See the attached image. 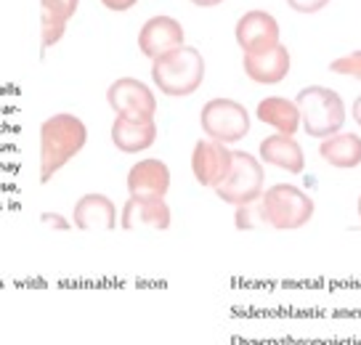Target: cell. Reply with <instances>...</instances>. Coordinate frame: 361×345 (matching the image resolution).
Masks as SVG:
<instances>
[{
  "label": "cell",
  "mask_w": 361,
  "mask_h": 345,
  "mask_svg": "<svg viewBox=\"0 0 361 345\" xmlns=\"http://www.w3.org/2000/svg\"><path fill=\"white\" fill-rule=\"evenodd\" d=\"M242 67L252 83L258 85H276L290 75V51L282 43L260 51V54H245L242 56Z\"/></svg>",
  "instance_id": "cell-12"
},
{
  "label": "cell",
  "mask_w": 361,
  "mask_h": 345,
  "mask_svg": "<svg viewBox=\"0 0 361 345\" xmlns=\"http://www.w3.org/2000/svg\"><path fill=\"white\" fill-rule=\"evenodd\" d=\"M231 165H234V155L226 149L224 144L218 141H210V138H200L194 144V155H192V173L197 183H202L207 189H218L228 173H231Z\"/></svg>",
  "instance_id": "cell-8"
},
{
  "label": "cell",
  "mask_w": 361,
  "mask_h": 345,
  "mask_svg": "<svg viewBox=\"0 0 361 345\" xmlns=\"http://www.w3.org/2000/svg\"><path fill=\"white\" fill-rule=\"evenodd\" d=\"M231 155H234L231 173L215 189V197L224 200L226 205L245 207V205L258 202L263 194V165H260V159H255L247 152H231Z\"/></svg>",
  "instance_id": "cell-6"
},
{
  "label": "cell",
  "mask_w": 361,
  "mask_h": 345,
  "mask_svg": "<svg viewBox=\"0 0 361 345\" xmlns=\"http://www.w3.org/2000/svg\"><path fill=\"white\" fill-rule=\"evenodd\" d=\"M194 6H200V8H213V6H221L224 0H189Z\"/></svg>",
  "instance_id": "cell-26"
},
{
  "label": "cell",
  "mask_w": 361,
  "mask_h": 345,
  "mask_svg": "<svg viewBox=\"0 0 361 345\" xmlns=\"http://www.w3.org/2000/svg\"><path fill=\"white\" fill-rule=\"evenodd\" d=\"M170 189V167L162 159H138L128 170V191L133 200H165Z\"/></svg>",
  "instance_id": "cell-10"
},
{
  "label": "cell",
  "mask_w": 361,
  "mask_h": 345,
  "mask_svg": "<svg viewBox=\"0 0 361 345\" xmlns=\"http://www.w3.org/2000/svg\"><path fill=\"white\" fill-rule=\"evenodd\" d=\"M359 218H361V197H359Z\"/></svg>",
  "instance_id": "cell-27"
},
{
  "label": "cell",
  "mask_w": 361,
  "mask_h": 345,
  "mask_svg": "<svg viewBox=\"0 0 361 345\" xmlns=\"http://www.w3.org/2000/svg\"><path fill=\"white\" fill-rule=\"evenodd\" d=\"M72 223L80 231H112L117 226V207L104 194H85L75 205Z\"/></svg>",
  "instance_id": "cell-13"
},
{
  "label": "cell",
  "mask_w": 361,
  "mask_h": 345,
  "mask_svg": "<svg viewBox=\"0 0 361 345\" xmlns=\"http://www.w3.org/2000/svg\"><path fill=\"white\" fill-rule=\"evenodd\" d=\"M64 32H67V24L48 16V13H40V45H43V51L54 48L64 37Z\"/></svg>",
  "instance_id": "cell-19"
},
{
  "label": "cell",
  "mask_w": 361,
  "mask_h": 345,
  "mask_svg": "<svg viewBox=\"0 0 361 345\" xmlns=\"http://www.w3.org/2000/svg\"><path fill=\"white\" fill-rule=\"evenodd\" d=\"M258 120L263 125H271L276 133L295 135L300 128V111L295 107V101L282 96H266L258 104Z\"/></svg>",
  "instance_id": "cell-17"
},
{
  "label": "cell",
  "mask_w": 361,
  "mask_h": 345,
  "mask_svg": "<svg viewBox=\"0 0 361 345\" xmlns=\"http://www.w3.org/2000/svg\"><path fill=\"white\" fill-rule=\"evenodd\" d=\"M202 133L218 144H237L250 133L247 109L234 99H213L200 111Z\"/></svg>",
  "instance_id": "cell-5"
},
{
  "label": "cell",
  "mask_w": 361,
  "mask_h": 345,
  "mask_svg": "<svg viewBox=\"0 0 361 345\" xmlns=\"http://www.w3.org/2000/svg\"><path fill=\"white\" fill-rule=\"evenodd\" d=\"M287 6L298 13H316L329 6V0H287Z\"/></svg>",
  "instance_id": "cell-22"
},
{
  "label": "cell",
  "mask_w": 361,
  "mask_h": 345,
  "mask_svg": "<svg viewBox=\"0 0 361 345\" xmlns=\"http://www.w3.org/2000/svg\"><path fill=\"white\" fill-rule=\"evenodd\" d=\"M350 114H353V120H356V125L361 128V96L356 101H353V107H350Z\"/></svg>",
  "instance_id": "cell-25"
},
{
  "label": "cell",
  "mask_w": 361,
  "mask_h": 345,
  "mask_svg": "<svg viewBox=\"0 0 361 345\" xmlns=\"http://www.w3.org/2000/svg\"><path fill=\"white\" fill-rule=\"evenodd\" d=\"M40 6H43V13L67 24L75 16V11H78L80 0H40Z\"/></svg>",
  "instance_id": "cell-21"
},
{
  "label": "cell",
  "mask_w": 361,
  "mask_h": 345,
  "mask_svg": "<svg viewBox=\"0 0 361 345\" xmlns=\"http://www.w3.org/2000/svg\"><path fill=\"white\" fill-rule=\"evenodd\" d=\"M85 144H88V128L75 114L59 111L43 120L40 125V183H48L54 178L69 159H75L85 149Z\"/></svg>",
  "instance_id": "cell-1"
},
{
  "label": "cell",
  "mask_w": 361,
  "mask_h": 345,
  "mask_svg": "<svg viewBox=\"0 0 361 345\" xmlns=\"http://www.w3.org/2000/svg\"><path fill=\"white\" fill-rule=\"evenodd\" d=\"M295 107L300 111V125L305 133L314 138H329L338 135L345 125V104L332 88L324 85H308L298 93Z\"/></svg>",
  "instance_id": "cell-3"
},
{
  "label": "cell",
  "mask_w": 361,
  "mask_h": 345,
  "mask_svg": "<svg viewBox=\"0 0 361 345\" xmlns=\"http://www.w3.org/2000/svg\"><path fill=\"white\" fill-rule=\"evenodd\" d=\"M260 159L266 165L282 167V170L293 173V176L303 173L305 167V157L300 144L295 141L293 135H282V133H274L260 141Z\"/></svg>",
  "instance_id": "cell-15"
},
{
  "label": "cell",
  "mask_w": 361,
  "mask_h": 345,
  "mask_svg": "<svg viewBox=\"0 0 361 345\" xmlns=\"http://www.w3.org/2000/svg\"><path fill=\"white\" fill-rule=\"evenodd\" d=\"M125 231L135 229H157L168 231L170 229V207L165 200H130L125 202L123 215H120Z\"/></svg>",
  "instance_id": "cell-14"
},
{
  "label": "cell",
  "mask_w": 361,
  "mask_h": 345,
  "mask_svg": "<svg viewBox=\"0 0 361 345\" xmlns=\"http://www.w3.org/2000/svg\"><path fill=\"white\" fill-rule=\"evenodd\" d=\"M40 218H43V223H48V226H54V229H69V223H67V221H61V215H59V212H43Z\"/></svg>",
  "instance_id": "cell-24"
},
{
  "label": "cell",
  "mask_w": 361,
  "mask_h": 345,
  "mask_svg": "<svg viewBox=\"0 0 361 345\" xmlns=\"http://www.w3.org/2000/svg\"><path fill=\"white\" fill-rule=\"evenodd\" d=\"M260 210L266 218V226L276 231H295L303 229L314 218V197H308L303 189L293 183H276L260 194Z\"/></svg>",
  "instance_id": "cell-4"
},
{
  "label": "cell",
  "mask_w": 361,
  "mask_h": 345,
  "mask_svg": "<svg viewBox=\"0 0 361 345\" xmlns=\"http://www.w3.org/2000/svg\"><path fill=\"white\" fill-rule=\"evenodd\" d=\"M279 22L266 11H247L245 16H239L234 30L242 54H260L279 45Z\"/></svg>",
  "instance_id": "cell-9"
},
{
  "label": "cell",
  "mask_w": 361,
  "mask_h": 345,
  "mask_svg": "<svg viewBox=\"0 0 361 345\" xmlns=\"http://www.w3.org/2000/svg\"><path fill=\"white\" fill-rule=\"evenodd\" d=\"M319 155L327 165L338 170H353L361 165V138L356 133L329 135L319 146Z\"/></svg>",
  "instance_id": "cell-18"
},
{
  "label": "cell",
  "mask_w": 361,
  "mask_h": 345,
  "mask_svg": "<svg viewBox=\"0 0 361 345\" xmlns=\"http://www.w3.org/2000/svg\"><path fill=\"white\" fill-rule=\"evenodd\" d=\"M138 0H102L104 8H109V11H128V8H133Z\"/></svg>",
  "instance_id": "cell-23"
},
{
  "label": "cell",
  "mask_w": 361,
  "mask_h": 345,
  "mask_svg": "<svg viewBox=\"0 0 361 345\" xmlns=\"http://www.w3.org/2000/svg\"><path fill=\"white\" fill-rule=\"evenodd\" d=\"M106 101L117 117H123L128 123H154L157 114V99L149 90L147 83L135 78H120L114 80L106 90Z\"/></svg>",
  "instance_id": "cell-7"
},
{
  "label": "cell",
  "mask_w": 361,
  "mask_h": 345,
  "mask_svg": "<svg viewBox=\"0 0 361 345\" xmlns=\"http://www.w3.org/2000/svg\"><path fill=\"white\" fill-rule=\"evenodd\" d=\"M180 45H183V27L173 16H152L138 32V48L152 61H157L159 56L170 54Z\"/></svg>",
  "instance_id": "cell-11"
},
{
  "label": "cell",
  "mask_w": 361,
  "mask_h": 345,
  "mask_svg": "<svg viewBox=\"0 0 361 345\" xmlns=\"http://www.w3.org/2000/svg\"><path fill=\"white\" fill-rule=\"evenodd\" d=\"M157 141V125L154 123H128L123 117H114L112 123V144L123 155L147 152Z\"/></svg>",
  "instance_id": "cell-16"
},
{
  "label": "cell",
  "mask_w": 361,
  "mask_h": 345,
  "mask_svg": "<svg viewBox=\"0 0 361 345\" xmlns=\"http://www.w3.org/2000/svg\"><path fill=\"white\" fill-rule=\"evenodd\" d=\"M329 72L361 80V51H353V54H345L340 56V59H335V61H329Z\"/></svg>",
  "instance_id": "cell-20"
},
{
  "label": "cell",
  "mask_w": 361,
  "mask_h": 345,
  "mask_svg": "<svg viewBox=\"0 0 361 345\" xmlns=\"http://www.w3.org/2000/svg\"><path fill=\"white\" fill-rule=\"evenodd\" d=\"M152 80L165 96L180 99L200 90L204 80V59L192 45H180L152 61Z\"/></svg>",
  "instance_id": "cell-2"
}]
</instances>
